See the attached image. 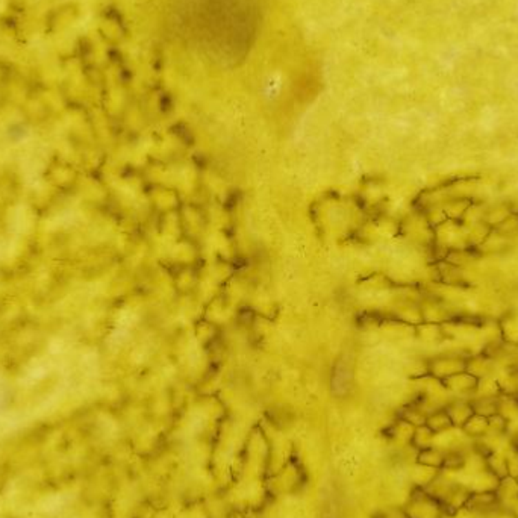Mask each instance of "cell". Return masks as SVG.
<instances>
[{
    "instance_id": "4dcf8cb0",
    "label": "cell",
    "mask_w": 518,
    "mask_h": 518,
    "mask_svg": "<svg viewBox=\"0 0 518 518\" xmlns=\"http://www.w3.org/2000/svg\"><path fill=\"white\" fill-rule=\"evenodd\" d=\"M508 420L500 414H494L488 417V432L491 433H506Z\"/></svg>"
},
{
    "instance_id": "6da1fadb",
    "label": "cell",
    "mask_w": 518,
    "mask_h": 518,
    "mask_svg": "<svg viewBox=\"0 0 518 518\" xmlns=\"http://www.w3.org/2000/svg\"><path fill=\"white\" fill-rule=\"evenodd\" d=\"M176 40L217 65H237L252 50L261 26V0H174Z\"/></svg>"
},
{
    "instance_id": "d6a6232c",
    "label": "cell",
    "mask_w": 518,
    "mask_h": 518,
    "mask_svg": "<svg viewBox=\"0 0 518 518\" xmlns=\"http://www.w3.org/2000/svg\"><path fill=\"white\" fill-rule=\"evenodd\" d=\"M517 482H518V477H517Z\"/></svg>"
},
{
    "instance_id": "8992f818",
    "label": "cell",
    "mask_w": 518,
    "mask_h": 518,
    "mask_svg": "<svg viewBox=\"0 0 518 518\" xmlns=\"http://www.w3.org/2000/svg\"><path fill=\"white\" fill-rule=\"evenodd\" d=\"M499 508V499L496 493H471L468 504L466 506L467 511L476 514L479 518L491 514Z\"/></svg>"
},
{
    "instance_id": "ba28073f",
    "label": "cell",
    "mask_w": 518,
    "mask_h": 518,
    "mask_svg": "<svg viewBox=\"0 0 518 518\" xmlns=\"http://www.w3.org/2000/svg\"><path fill=\"white\" fill-rule=\"evenodd\" d=\"M466 371L471 373L477 379H482L486 376L496 375V360L490 355L477 353L467 356V367Z\"/></svg>"
},
{
    "instance_id": "44dd1931",
    "label": "cell",
    "mask_w": 518,
    "mask_h": 518,
    "mask_svg": "<svg viewBox=\"0 0 518 518\" xmlns=\"http://www.w3.org/2000/svg\"><path fill=\"white\" fill-rule=\"evenodd\" d=\"M439 278L446 285L455 287L464 284V271L461 267H456L447 261L439 264Z\"/></svg>"
},
{
    "instance_id": "30bf717a",
    "label": "cell",
    "mask_w": 518,
    "mask_h": 518,
    "mask_svg": "<svg viewBox=\"0 0 518 518\" xmlns=\"http://www.w3.org/2000/svg\"><path fill=\"white\" fill-rule=\"evenodd\" d=\"M448 417H450L453 428H461L468 422V418L475 414L470 399H453L446 405Z\"/></svg>"
},
{
    "instance_id": "ffe728a7",
    "label": "cell",
    "mask_w": 518,
    "mask_h": 518,
    "mask_svg": "<svg viewBox=\"0 0 518 518\" xmlns=\"http://www.w3.org/2000/svg\"><path fill=\"white\" fill-rule=\"evenodd\" d=\"M511 214V208H509L508 205H496V207L493 208H486L484 222L488 225L491 229H496V227L504 223Z\"/></svg>"
},
{
    "instance_id": "9a60e30c",
    "label": "cell",
    "mask_w": 518,
    "mask_h": 518,
    "mask_svg": "<svg viewBox=\"0 0 518 518\" xmlns=\"http://www.w3.org/2000/svg\"><path fill=\"white\" fill-rule=\"evenodd\" d=\"M473 200L471 199H464V197H450L447 202L443 203V208L447 214L448 220H453V222H462L464 216H466L467 209L471 207Z\"/></svg>"
},
{
    "instance_id": "7c38bea8",
    "label": "cell",
    "mask_w": 518,
    "mask_h": 518,
    "mask_svg": "<svg viewBox=\"0 0 518 518\" xmlns=\"http://www.w3.org/2000/svg\"><path fill=\"white\" fill-rule=\"evenodd\" d=\"M422 314H423V322L424 323H435V324H444L446 322L450 320V314H448V309L444 307L443 303L431 300L422 304Z\"/></svg>"
},
{
    "instance_id": "f1b7e54d",
    "label": "cell",
    "mask_w": 518,
    "mask_h": 518,
    "mask_svg": "<svg viewBox=\"0 0 518 518\" xmlns=\"http://www.w3.org/2000/svg\"><path fill=\"white\" fill-rule=\"evenodd\" d=\"M466 461V452L462 450H448L444 452V467L443 470H461Z\"/></svg>"
},
{
    "instance_id": "e0dca14e",
    "label": "cell",
    "mask_w": 518,
    "mask_h": 518,
    "mask_svg": "<svg viewBox=\"0 0 518 518\" xmlns=\"http://www.w3.org/2000/svg\"><path fill=\"white\" fill-rule=\"evenodd\" d=\"M462 431L471 439H479L488 432V418L479 414H473L468 422L462 426Z\"/></svg>"
},
{
    "instance_id": "d4e9b609",
    "label": "cell",
    "mask_w": 518,
    "mask_h": 518,
    "mask_svg": "<svg viewBox=\"0 0 518 518\" xmlns=\"http://www.w3.org/2000/svg\"><path fill=\"white\" fill-rule=\"evenodd\" d=\"M499 395H500V388H499L496 377L486 376V377L479 379V384H477L473 397H499Z\"/></svg>"
},
{
    "instance_id": "2e32d148",
    "label": "cell",
    "mask_w": 518,
    "mask_h": 518,
    "mask_svg": "<svg viewBox=\"0 0 518 518\" xmlns=\"http://www.w3.org/2000/svg\"><path fill=\"white\" fill-rule=\"evenodd\" d=\"M426 426H428L433 433H439V432H444L447 429L453 428L450 417H448L447 411L444 408L429 413L428 417H426Z\"/></svg>"
},
{
    "instance_id": "277c9868",
    "label": "cell",
    "mask_w": 518,
    "mask_h": 518,
    "mask_svg": "<svg viewBox=\"0 0 518 518\" xmlns=\"http://www.w3.org/2000/svg\"><path fill=\"white\" fill-rule=\"evenodd\" d=\"M467 367V356H461L459 353L453 355H443L433 360L428 365V373L438 380H446L456 373H461Z\"/></svg>"
},
{
    "instance_id": "7a4b0ae2",
    "label": "cell",
    "mask_w": 518,
    "mask_h": 518,
    "mask_svg": "<svg viewBox=\"0 0 518 518\" xmlns=\"http://www.w3.org/2000/svg\"><path fill=\"white\" fill-rule=\"evenodd\" d=\"M433 231H435L437 247L443 249L446 256L448 252H452V250L470 249L466 237V231H464V226L459 222L447 220V222L439 225Z\"/></svg>"
},
{
    "instance_id": "4fadbf2b",
    "label": "cell",
    "mask_w": 518,
    "mask_h": 518,
    "mask_svg": "<svg viewBox=\"0 0 518 518\" xmlns=\"http://www.w3.org/2000/svg\"><path fill=\"white\" fill-rule=\"evenodd\" d=\"M494 377L497 379L500 394L518 397V367L501 369L500 375Z\"/></svg>"
},
{
    "instance_id": "7402d4cb",
    "label": "cell",
    "mask_w": 518,
    "mask_h": 518,
    "mask_svg": "<svg viewBox=\"0 0 518 518\" xmlns=\"http://www.w3.org/2000/svg\"><path fill=\"white\" fill-rule=\"evenodd\" d=\"M471 406H473L475 414L491 417L497 414L499 411V397H471Z\"/></svg>"
},
{
    "instance_id": "484cf974",
    "label": "cell",
    "mask_w": 518,
    "mask_h": 518,
    "mask_svg": "<svg viewBox=\"0 0 518 518\" xmlns=\"http://www.w3.org/2000/svg\"><path fill=\"white\" fill-rule=\"evenodd\" d=\"M497 414H500L504 418H506L508 422L514 420V418L518 417V397H512V395H499V411Z\"/></svg>"
},
{
    "instance_id": "ac0fdd59",
    "label": "cell",
    "mask_w": 518,
    "mask_h": 518,
    "mask_svg": "<svg viewBox=\"0 0 518 518\" xmlns=\"http://www.w3.org/2000/svg\"><path fill=\"white\" fill-rule=\"evenodd\" d=\"M439 473V470L432 468V467H426L422 466V464L415 462V466L413 468V473H411V479L415 484L418 490H424L426 486H429L432 484L433 479H435Z\"/></svg>"
},
{
    "instance_id": "52a82bcc",
    "label": "cell",
    "mask_w": 518,
    "mask_h": 518,
    "mask_svg": "<svg viewBox=\"0 0 518 518\" xmlns=\"http://www.w3.org/2000/svg\"><path fill=\"white\" fill-rule=\"evenodd\" d=\"M496 494H497V499H499V508L514 511L515 505L518 504V482H517V479L511 477V476L500 479Z\"/></svg>"
},
{
    "instance_id": "1f68e13d",
    "label": "cell",
    "mask_w": 518,
    "mask_h": 518,
    "mask_svg": "<svg viewBox=\"0 0 518 518\" xmlns=\"http://www.w3.org/2000/svg\"><path fill=\"white\" fill-rule=\"evenodd\" d=\"M494 231L500 232L501 235H506V237H508V235L515 234L518 231V216L511 214L505 220L504 223H501L499 227H496Z\"/></svg>"
},
{
    "instance_id": "8fae6325",
    "label": "cell",
    "mask_w": 518,
    "mask_h": 518,
    "mask_svg": "<svg viewBox=\"0 0 518 518\" xmlns=\"http://www.w3.org/2000/svg\"><path fill=\"white\" fill-rule=\"evenodd\" d=\"M499 482L500 479L486 468L481 471V473L471 476L468 488L471 490V493H496Z\"/></svg>"
},
{
    "instance_id": "3957f363",
    "label": "cell",
    "mask_w": 518,
    "mask_h": 518,
    "mask_svg": "<svg viewBox=\"0 0 518 518\" xmlns=\"http://www.w3.org/2000/svg\"><path fill=\"white\" fill-rule=\"evenodd\" d=\"M446 511L438 500L431 497L424 490H418L406 506L408 518H443Z\"/></svg>"
},
{
    "instance_id": "d6986e66",
    "label": "cell",
    "mask_w": 518,
    "mask_h": 518,
    "mask_svg": "<svg viewBox=\"0 0 518 518\" xmlns=\"http://www.w3.org/2000/svg\"><path fill=\"white\" fill-rule=\"evenodd\" d=\"M415 459H417L415 462L422 464V466H426V467H432L437 470H443L444 467V452L438 450V448L435 447L417 452Z\"/></svg>"
},
{
    "instance_id": "f546056e",
    "label": "cell",
    "mask_w": 518,
    "mask_h": 518,
    "mask_svg": "<svg viewBox=\"0 0 518 518\" xmlns=\"http://www.w3.org/2000/svg\"><path fill=\"white\" fill-rule=\"evenodd\" d=\"M505 458L508 462V473L511 477H518V444L512 443L505 450Z\"/></svg>"
},
{
    "instance_id": "cb8c5ba5",
    "label": "cell",
    "mask_w": 518,
    "mask_h": 518,
    "mask_svg": "<svg viewBox=\"0 0 518 518\" xmlns=\"http://www.w3.org/2000/svg\"><path fill=\"white\" fill-rule=\"evenodd\" d=\"M486 468H488L493 475H496L499 479L508 477L509 473L505 453L493 452L486 455Z\"/></svg>"
},
{
    "instance_id": "5b68a950",
    "label": "cell",
    "mask_w": 518,
    "mask_h": 518,
    "mask_svg": "<svg viewBox=\"0 0 518 518\" xmlns=\"http://www.w3.org/2000/svg\"><path fill=\"white\" fill-rule=\"evenodd\" d=\"M443 384L446 386V390L450 393L453 397L468 399L475 395L479 379L471 375V373L464 370L461 373H456V375L450 377H447L446 380H443Z\"/></svg>"
},
{
    "instance_id": "5bb4252c",
    "label": "cell",
    "mask_w": 518,
    "mask_h": 518,
    "mask_svg": "<svg viewBox=\"0 0 518 518\" xmlns=\"http://www.w3.org/2000/svg\"><path fill=\"white\" fill-rule=\"evenodd\" d=\"M464 231H466V237H467L468 247L470 249L471 247L479 249V247H481L484 245V241L486 238H488V235L491 234L493 229L485 222H479V223L464 226Z\"/></svg>"
},
{
    "instance_id": "603a6c76",
    "label": "cell",
    "mask_w": 518,
    "mask_h": 518,
    "mask_svg": "<svg viewBox=\"0 0 518 518\" xmlns=\"http://www.w3.org/2000/svg\"><path fill=\"white\" fill-rule=\"evenodd\" d=\"M433 437H435V433H433L428 426H418L414 431L413 439H411V446H413L417 452L426 450V448H431L433 446Z\"/></svg>"
},
{
    "instance_id": "4316f807",
    "label": "cell",
    "mask_w": 518,
    "mask_h": 518,
    "mask_svg": "<svg viewBox=\"0 0 518 518\" xmlns=\"http://www.w3.org/2000/svg\"><path fill=\"white\" fill-rule=\"evenodd\" d=\"M420 331V337L422 340L428 341V342H439L444 337V331L443 326L435 324V323H424L418 327Z\"/></svg>"
},
{
    "instance_id": "9c48e42d",
    "label": "cell",
    "mask_w": 518,
    "mask_h": 518,
    "mask_svg": "<svg viewBox=\"0 0 518 518\" xmlns=\"http://www.w3.org/2000/svg\"><path fill=\"white\" fill-rule=\"evenodd\" d=\"M470 496H471V490L467 488V486L464 485H453V488L448 491L447 496L444 497V500L441 501V505H443L446 514H456L462 511V509H466L468 500H470Z\"/></svg>"
},
{
    "instance_id": "83f0119b",
    "label": "cell",
    "mask_w": 518,
    "mask_h": 518,
    "mask_svg": "<svg viewBox=\"0 0 518 518\" xmlns=\"http://www.w3.org/2000/svg\"><path fill=\"white\" fill-rule=\"evenodd\" d=\"M426 417H428V414H426L422 408L409 406V408H406L405 411H403L402 420H405V422L411 423V424L414 426V428H418V426H424L426 424Z\"/></svg>"
}]
</instances>
